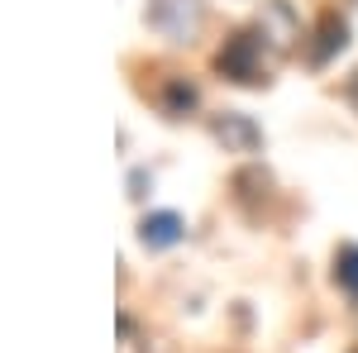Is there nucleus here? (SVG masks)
Listing matches in <instances>:
<instances>
[{"label": "nucleus", "mask_w": 358, "mask_h": 353, "mask_svg": "<svg viewBox=\"0 0 358 353\" xmlns=\"http://www.w3.org/2000/svg\"><path fill=\"white\" fill-rule=\"evenodd\" d=\"M215 138H220L229 153H253V148L263 143L258 124H253L248 115H220V120H215Z\"/></svg>", "instance_id": "20e7f679"}, {"label": "nucleus", "mask_w": 358, "mask_h": 353, "mask_svg": "<svg viewBox=\"0 0 358 353\" xmlns=\"http://www.w3.org/2000/svg\"><path fill=\"white\" fill-rule=\"evenodd\" d=\"M196 106V86H187V82H167V91H163V110L177 120V115H187V110Z\"/></svg>", "instance_id": "0eeeda50"}, {"label": "nucleus", "mask_w": 358, "mask_h": 353, "mask_svg": "<svg viewBox=\"0 0 358 353\" xmlns=\"http://www.w3.org/2000/svg\"><path fill=\"white\" fill-rule=\"evenodd\" d=\"M334 282H339L349 296H358V244H344L334 253Z\"/></svg>", "instance_id": "423d86ee"}, {"label": "nucleus", "mask_w": 358, "mask_h": 353, "mask_svg": "<svg viewBox=\"0 0 358 353\" xmlns=\"http://www.w3.org/2000/svg\"><path fill=\"white\" fill-rule=\"evenodd\" d=\"M148 24L172 43H192L206 24V0H148Z\"/></svg>", "instance_id": "f257e3e1"}, {"label": "nucleus", "mask_w": 358, "mask_h": 353, "mask_svg": "<svg viewBox=\"0 0 358 353\" xmlns=\"http://www.w3.org/2000/svg\"><path fill=\"white\" fill-rule=\"evenodd\" d=\"M182 234H187V224L172 210H153V215L138 219V244L143 248H172V244H182Z\"/></svg>", "instance_id": "7ed1b4c3"}, {"label": "nucleus", "mask_w": 358, "mask_h": 353, "mask_svg": "<svg viewBox=\"0 0 358 353\" xmlns=\"http://www.w3.org/2000/svg\"><path fill=\"white\" fill-rule=\"evenodd\" d=\"M215 67H220L229 82L258 86V82H263V43H258L253 34H234V38H224V48H220V57H215Z\"/></svg>", "instance_id": "f03ea898"}, {"label": "nucleus", "mask_w": 358, "mask_h": 353, "mask_svg": "<svg viewBox=\"0 0 358 353\" xmlns=\"http://www.w3.org/2000/svg\"><path fill=\"white\" fill-rule=\"evenodd\" d=\"M344 43H349V24H344L339 15H325V20H320V43H315L310 57H315V62H330Z\"/></svg>", "instance_id": "39448f33"}]
</instances>
